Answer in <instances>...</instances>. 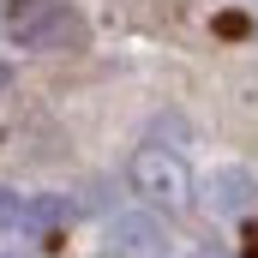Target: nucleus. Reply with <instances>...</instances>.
Wrapping results in <instances>:
<instances>
[{
	"label": "nucleus",
	"instance_id": "nucleus-2",
	"mask_svg": "<svg viewBox=\"0 0 258 258\" xmlns=\"http://www.w3.org/2000/svg\"><path fill=\"white\" fill-rule=\"evenodd\" d=\"M12 30H18V42H24V48H66V42L78 36V12H72L66 0H42V6H36V12H24Z\"/></svg>",
	"mask_w": 258,
	"mask_h": 258
},
{
	"label": "nucleus",
	"instance_id": "nucleus-8",
	"mask_svg": "<svg viewBox=\"0 0 258 258\" xmlns=\"http://www.w3.org/2000/svg\"><path fill=\"white\" fill-rule=\"evenodd\" d=\"M246 258H258V228H252V246H246Z\"/></svg>",
	"mask_w": 258,
	"mask_h": 258
},
{
	"label": "nucleus",
	"instance_id": "nucleus-9",
	"mask_svg": "<svg viewBox=\"0 0 258 258\" xmlns=\"http://www.w3.org/2000/svg\"><path fill=\"white\" fill-rule=\"evenodd\" d=\"M198 258H222V252H198Z\"/></svg>",
	"mask_w": 258,
	"mask_h": 258
},
{
	"label": "nucleus",
	"instance_id": "nucleus-4",
	"mask_svg": "<svg viewBox=\"0 0 258 258\" xmlns=\"http://www.w3.org/2000/svg\"><path fill=\"white\" fill-rule=\"evenodd\" d=\"M204 192H210V210H222V216H246V210L258 204V180L246 174V168H216Z\"/></svg>",
	"mask_w": 258,
	"mask_h": 258
},
{
	"label": "nucleus",
	"instance_id": "nucleus-5",
	"mask_svg": "<svg viewBox=\"0 0 258 258\" xmlns=\"http://www.w3.org/2000/svg\"><path fill=\"white\" fill-rule=\"evenodd\" d=\"M60 222H66V204H60V198H24V222H18V234L48 240Z\"/></svg>",
	"mask_w": 258,
	"mask_h": 258
},
{
	"label": "nucleus",
	"instance_id": "nucleus-1",
	"mask_svg": "<svg viewBox=\"0 0 258 258\" xmlns=\"http://www.w3.org/2000/svg\"><path fill=\"white\" fill-rule=\"evenodd\" d=\"M132 186L150 198V204H162V210H186V204H192V174H186V162H180L174 150H162V144H144V150L132 156Z\"/></svg>",
	"mask_w": 258,
	"mask_h": 258
},
{
	"label": "nucleus",
	"instance_id": "nucleus-3",
	"mask_svg": "<svg viewBox=\"0 0 258 258\" xmlns=\"http://www.w3.org/2000/svg\"><path fill=\"white\" fill-rule=\"evenodd\" d=\"M108 252L114 258H156L162 252V228L150 216H114L108 222Z\"/></svg>",
	"mask_w": 258,
	"mask_h": 258
},
{
	"label": "nucleus",
	"instance_id": "nucleus-6",
	"mask_svg": "<svg viewBox=\"0 0 258 258\" xmlns=\"http://www.w3.org/2000/svg\"><path fill=\"white\" fill-rule=\"evenodd\" d=\"M18 222H24V198L0 186V228H12V234H18Z\"/></svg>",
	"mask_w": 258,
	"mask_h": 258
},
{
	"label": "nucleus",
	"instance_id": "nucleus-7",
	"mask_svg": "<svg viewBox=\"0 0 258 258\" xmlns=\"http://www.w3.org/2000/svg\"><path fill=\"white\" fill-rule=\"evenodd\" d=\"M6 90H12V66H0V96H6Z\"/></svg>",
	"mask_w": 258,
	"mask_h": 258
}]
</instances>
